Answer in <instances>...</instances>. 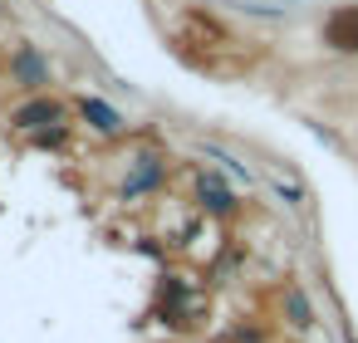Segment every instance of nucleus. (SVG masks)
Returning <instances> with one entry per match:
<instances>
[{
    "instance_id": "obj_1",
    "label": "nucleus",
    "mask_w": 358,
    "mask_h": 343,
    "mask_svg": "<svg viewBox=\"0 0 358 343\" xmlns=\"http://www.w3.org/2000/svg\"><path fill=\"white\" fill-rule=\"evenodd\" d=\"M162 182H167V157L152 152V147H143V152L128 157L123 182H118V196H123V201H143V196L162 191Z\"/></svg>"
},
{
    "instance_id": "obj_2",
    "label": "nucleus",
    "mask_w": 358,
    "mask_h": 343,
    "mask_svg": "<svg viewBox=\"0 0 358 343\" xmlns=\"http://www.w3.org/2000/svg\"><path fill=\"white\" fill-rule=\"evenodd\" d=\"M64 123H69V103L55 98V94H30V98L10 113V128L25 133V138H35V133H45V128H64Z\"/></svg>"
},
{
    "instance_id": "obj_3",
    "label": "nucleus",
    "mask_w": 358,
    "mask_h": 343,
    "mask_svg": "<svg viewBox=\"0 0 358 343\" xmlns=\"http://www.w3.org/2000/svg\"><path fill=\"white\" fill-rule=\"evenodd\" d=\"M192 196H196V206L206 211V216H216V221H226V216H236V187L221 177V172H196L192 177Z\"/></svg>"
},
{
    "instance_id": "obj_4",
    "label": "nucleus",
    "mask_w": 358,
    "mask_h": 343,
    "mask_svg": "<svg viewBox=\"0 0 358 343\" xmlns=\"http://www.w3.org/2000/svg\"><path fill=\"white\" fill-rule=\"evenodd\" d=\"M10 79H15L25 94H45V84H50V59L40 54V45L20 40V45L10 50Z\"/></svg>"
},
{
    "instance_id": "obj_5",
    "label": "nucleus",
    "mask_w": 358,
    "mask_h": 343,
    "mask_svg": "<svg viewBox=\"0 0 358 343\" xmlns=\"http://www.w3.org/2000/svg\"><path fill=\"white\" fill-rule=\"evenodd\" d=\"M324 50L334 54H358V6H334L324 15V30H319Z\"/></svg>"
},
{
    "instance_id": "obj_6",
    "label": "nucleus",
    "mask_w": 358,
    "mask_h": 343,
    "mask_svg": "<svg viewBox=\"0 0 358 343\" xmlns=\"http://www.w3.org/2000/svg\"><path fill=\"white\" fill-rule=\"evenodd\" d=\"M74 108H79V118H84V123L99 133V138H118V133L128 128V118H123V113H118L108 98H99V94H84Z\"/></svg>"
},
{
    "instance_id": "obj_7",
    "label": "nucleus",
    "mask_w": 358,
    "mask_h": 343,
    "mask_svg": "<svg viewBox=\"0 0 358 343\" xmlns=\"http://www.w3.org/2000/svg\"><path fill=\"white\" fill-rule=\"evenodd\" d=\"M280 304H285V319H289L294 328H314V304H309V294H304L299 284H285Z\"/></svg>"
},
{
    "instance_id": "obj_8",
    "label": "nucleus",
    "mask_w": 358,
    "mask_h": 343,
    "mask_svg": "<svg viewBox=\"0 0 358 343\" xmlns=\"http://www.w3.org/2000/svg\"><path fill=\"white\" fill-rule=\"evenodd\" d=\"M30 147H69V123H64V128H45V133H35Z\"/></svg>"
},
{
    "instance_id": "obj_9",
    "label": "nucleus",
    "mask_w": 358,
    "mask_h": 343,
    "mask_svg": "<svg viewBox=\"0 0 358 343\" xmlns=\"http://www.w3.org/2000/svg\"><path fill=\"white\" fill-rule=\"evenodd\" d=\"M216 343H265V333L255 328V323H236L231 333H221Z\"/></svg>"
},
{
    "instance_id": "obj_10",
    "label": "nucleus",
    "mask_w": 358,
    "mask_h": 343,
    "mask_svg": "<svg viewBox=\"0 0 358 343\" xmlns=\"http://www.w3.org/2000/svg\"><path fill=\"white\" fill-rule=\"evenodd\" d=\"M0 10H6V6H0Z\"/></svg>"
}]
</instances>
